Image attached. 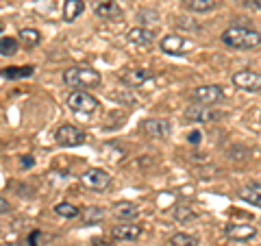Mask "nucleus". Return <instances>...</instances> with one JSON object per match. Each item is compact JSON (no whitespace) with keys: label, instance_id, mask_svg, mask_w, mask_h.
Instances as JSON below:
<instances>
[{"label":"nucleus","instance_id":"obj_1","mask_svg":"<svg viewBox=\"0 0 261 246\" xmlns=\"http://www.w3.org/2000/svg\"><path fill=\"white\" fill-rule=\"evenodd\" d=\"M220 39H222V44L238 48V51H250V48H257L261 44V33L246 27H228L226 31H222Z\"/></svg>","mask_w":261,"mask_h":246},{"label":"nucleus","instance_id":"obj_2","mask_svg":"<svg viewBox=\"0 0 261 246\" xmlns=\"http://www.w3.org/2000/svg\"><path fill=\"white\" fill-rule=\"evenodd\" d=\"M63 83L79 89V87H96L100 85V72L94 68H85V65H76V68H68L63 72Z\"/></svg>","mask_w":261,"mask_h":246},{"label":"nucleus","instance_id":"obj_3","mask_svg":"<svg viewBox=\"0 0 261 246\" xmlns=\"http://www.w3.org/2000/svg\"><path fill=\"white\" fill-rule=\"evenodd\" d=\"M192 101H196L198 105H205V107H209V105H216L224 98V92L220 85H200V87H194L192 89Z\"/></svg>","mask_w":261,"mask_h":246},{"label":"nucleus","instance_id":"obj_4","mask_svg":"<svg viewBox=\"0 0 261 246\" xmlns=\"http://www.w3.org/2000/svg\"><path fill=\"white\" fill-rule=\"evenodd\" d=\"M233 85L244 92H261V72H252V70H240L231 77Z\"/></svg>","mask_w":261,"mask_h":246},{"label":"nucleus","instance_id":"obj_5","mask_svg":"<svg viewBox=\"0 0 261 246\" xmlns=\"http://www.w3.org/2000/svg\"><path fill=\"white\" fill-rule=\"evenodd\" d=\"M68 107L72 111H79V113H92L98 107V101L92 94L81 92V89H74V92L68 96Z\"/></svg>","mask_w":261,"mask_h":246},{"label":"nucleus","instance_id":"obj_6","mask_svg":"<svg viewBox=\"0 0 261 246\" xmlns=\"http://www.w3.org/2000/svg\"><path fill=\"white\" fill-rule=\"evenodd\" d=\"M81 183H83L85 187H89V190L105 192L111 185V177L105 170H100V168H92V170L83 172V177H81Z\"/></svg>","mask_w":261,"mask_h":246},{"label":"nucleus","instance_id":"obj_7","mask_svg":"<svg viewBox=\"0 0 261 246\" xmlns=\"http://www.w3.org/2000/svg\"><path fill=\"white\" fill-rule=\"evenodd\" d=\"M55 139H57V144L59 146H79V144H83L85 142V133L81 129L76 127H72V125H63L57 129V133H55Z\"/></svg>","mask_w":261,"mask_h":246},{"label":"nucleus","instance_id":"obj_8","mask_svg":"<svg viewBox=\"0 0 261 246\" xmlns=\"http://www.w3.org/2000/svg\"><path fill=\"white\" fill-rule=\"evenodd\" d=\"M190 42H187L185 37L181 35H166L161 39V51L166 55H172V57H181L185 55L187 51H190Z\"/></svg>","mask_w":261,"mask_h":246},{"label":"nucleus","instance_id":"obj_9","mask_svg":"<svg viewBox=\"0 0 261 246\" xmlns=\"http://www.w3.org/2000/svg\"><path fill=\"white\" fill-rule=\"evenodd\" d=\"M224 233H226L228 240L248 242V240H252V237L257 235V229H255V225H248V223H242V225L235 223V225H226Z\"/></svg>","mask_w":261,"mask_h":246},{"label":"nucleus","instance_id":"obj_10","mask_svg":"<svg viewBox=\"0 0 261 246\" xmlns=\"http://www.w3.org/2000/svg\"><path fill=\"white\" fill-rule=\"evenodd\" d=\"M144 233V229L140 225H118V227H113L111 229V237L113 240H120V242H135V240H140Z\"/></svg>","mask_w":261,"mask_h":246},{"label":"nucleus","instance_id":"obj_11","mask_svg":"<svg viewBox=\"0 0 261 246\" xmlns=\"http://www.w3.org/2000/svg\"><path fill=\"white\" fill-rule=\"evenodd\" d=\"M94 13L102 20H120L122 18V9L116 0H98V3H94Z\"/></svg>","mask_w":261,"mask_h":246},{"label":"nucleus","instance_id":"obj_12","mask_svg":"<svg viewBox=\"0 0 261 246\" xmlns=\"http://www.w3.org/2000/svg\"><path fill=\"white\" fill-rule=\"evenodd\" d=\"M185 120L190 122H196V125H205V122H211L218 118V113L211 109V107H205V105H198V107H190L185 109Z\"/></svg>","mask_w":261,"mask_h":246},{"label":"nucleus","instance_id":"obj_13","mask_svg":"<svg viewBox=\"0 0 261 246\" xmlns=\"http://www.w3.org/2000/svg\"><path fill=\"white\" fill-rule=\"evenodd\" d=\"M150 72L144 70V68H130V70H124L122 72V83H126L130 87H140L144 85L146 81H150Z\"/></svg>","mask_w":261,"mask_h":246},{"label":"nucleus","instance_id":"obj_14","mask_svg":"<svg viewBox=\"0 0 261 246\" xmlns=\"http://www.w3.org/2000/svg\"><path fill=\"white\" fill-rule=\"evenodd\" d=\"M144 131L148 133L150 137H168L172 127H170L168 120H159V118H152V120H146L144 122Z\"/></svg>","mask_w":261,"mask_h":246},{"label":"nucleus","instance_id":"obj_15","mask_svg":"<svg viewBox=\"0 0 261 246\" xmlns=\"http://www.w3.org/2000/svg\"><path fill=\"white\" fill-rule=\"evenodd\" d=\"M126 39L128 42H133V44H137V46H150L152 39H154V33L148 31V29H144V27H137V29H130L126 33Z\"/></svg>","mask_w":261,"mask_h":246},{"label":"nucleus","instance_id":"obj_16","mask_svg":"<svg viewBox=\"0 0 261 246\" xmlns=\"http://www.w3.org/2000/svg\"><path fill=\"white\" fill-rule=\"evenodd\" d=\"M240 199L246 201L255 207H261V181H255V183H248L246 187L240 190Z\"/></svg>","mask_w":261,"mask_h":246},{"label":"nucleus","instance_id":"obj_17","mask_svg":"<svg viewBox=\"0 0 261 246\" xmlns=\"http://www.w3.org/2000/svg\"><path fill=\"white\" fill-rule=\"evenodd\" d=\"M83 11H85V3H83V0H65V5H63V20L65 22H74Z\"/></svg>","mask_w":261,"mask_h":246},{"label":"nucleus","instance_id":"obj_18","mask_svg":"<svg viewBox=\"0 0 261 246\" xmlns=\"http://www.w3.org/2000/svg\"><path fill=\"white\" fill-rule=\"evenodd\" d=\"M113 214L120 220H133L140 216V209H137V205H133V203H116L113 205Z\"/></svg>","mask_w":261,"mask_h":246},{"label":"nucleus","instance_id":"obj_19","mask_svg":"<svg viewBox=\"0 0 261 246\" xmlns=\"http://www.w3.org/2000/svg\"><path fill=\"white\" fill-rule=\"evenodd\" d=\"M185 9H190L194 13H207V11H214L218 3L216 0H181Z\"/></svg>","mask_w":261,"mask_h":246},{"label":"nucleus","instance_id":"obj_20","mask_svg":"<svg viewBox=\"0 0 261 246\" xmlns=\"http://www.w3.org/2000/svg\"><path fill=\"white\" fill-rule=\"evenodd\" d=\"M18 39L27 48H35V46H39V42H42V33L37 29H22L18 33Z\"/></svg>","mask_w":261,"mask_h":246},{"label":"nucleus","instance_id":"obj_21","mask_svg":"<svg viewBox=\"0 0 261 246\" xmlns=\"http://www.w3.org/2000/svg\"><path fill=\"white\" fill-rule=\"evenodd\" d=\"M33 75V65H11V68L3 70V77L15 81V79H29Z\"/></svg>","mask_w":261,"mask_h":246},{"label":"nucleus","instance_id":"obj_22","mask_svg":"<svg viewBox=\"0 0 261 246\" xmlns=\"http://www.w3.org/2000/svg\"><path fill=\"white\" fill-rule=\"evenodd\" d=\"M170 244H172V246H200L198 237L187 235V233H176V235H172V237H170Z\"/></svg>","mask_w":261,"mask_h":246},{"label":"nucleus","instance_id":"obj_23","mask_svg":"<svg viewBox=\"0 0 261 246\" xmlns=\"http://www.w3.org/2000/svg\"><path fill=\"white\" fill-rule=\"evenodd\" d=\"M55 211H57V216H61V218H76V216H81L79 207H74V205H70V203H59L55 207Z\"/></svg>","mask_w":261,"mask_h":246},{"label":"nucleus","instance_id":"obj_24","mask_svg":"<svg viewBox=\"0 0 261 246\" xmlns=\"http://www.w3.org/2000/svg\"><path fill=\"white\" fill-rule=\"evenodd\" d=\"M105 211L100 207H89L85 211H81V218H83L85 225H92V223H98V220H102Z\"/></svg>","mask_w":261,"mask_h":246},{"label":"nucleus","instance_id":"obj_25","mask_svg":"<svg viewBox=\"0 0 261 246\" xmlns=\"http://www.w3.org/2000/svg\"><path fill=\"white\" fill-rule=\"evenodd\" d=\"M15 48H18V39H15V37H7L5 35L3 39H0V55H3V57L13 55Z\"/></svg>","mask_w":261,"mask_h":246},{"label":"nucleus","instance_id":"obj_26","mask_svg":"<svg viewBox=\"0 0 261 246\" xmlns=\"http://www.w3.org/2000/svg\"><path fill=\"white\" fill-rule=\"evenodd\" d=\"M174 216H176L178 223H190V220H194V218H196V214H194V211H192L190 207H178Z\"/></svg>","mask_w":261,"mask_h":246},{"label":"nucleus","instance_id":"obj_27","mask_svg":"<svg viewBox=\"0 0 261 246\" xmlns=\"http://www.w3.org/2000/svg\"><path fill=\"white\" fill-rule=\"evenodd\" d=\"M39 237H44L42 231H33L29 235V246H39Z\"/></svg>","mask_w":261,"mask_h":246},{"label":"nucleus","instance_id":"obj_28","mask_svg":"<svg viewBox=\"0 0 261 246\" xmlns=\"http://www.w3.org/2000/svg\"><path fill=\"white\" fill-rule=\"evenodd\" d=\"M187 139H190V142H192V144H198V142H200V139H202V135H200V131H192V133H190V135H187Z\"/></svg>","mask_w":261,"mask_h":246},{"label":"nucleus","instance_id":"obj_29","mask_svg":"<svg viewBox=\"0 0 261 246\" xmlns=\"http://www.w3.org/2000/svg\"><path fill=\"white\" fill-rule=\"evenodd\" d=\"M33 163H35V161H33V157H22V166L24 168H31Z\"/></svg>","mask_w":261,"mask_h":246},{"label":"nucleus","instance_id":"obj_30","mask_svg":"<svg viewBox=\"0 0 261 246\" xmlns=\"http://www.w3.org/2000/svg\"><path fill=\"white\" fill-rule=\"evenodd\" d=\"M0 205H3V214H7V211H9V205H7V199L0 201Z\"/></svg>","mask_w":261,"mask_h":246}]
</instances>
